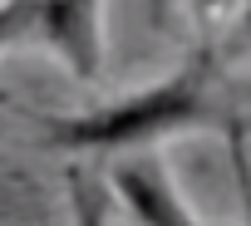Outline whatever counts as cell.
I'll use <instances>...</instances> for the list:
<instances>
[{
  "label": "cell",
  "mask_w": 251,
  "mask_h": 226,
  "mask_svg": "<svg viewBox=\"0 0 251 226\" xmlns=\"http://www.w3.org/2000/svg\"><path fill=\"white\" fill-rule=\"evenodd\" d=\"M69 226H113V187L84 167H69Z\"/></svg>",
  "instance_id": "4"
},
{
  "label": "cell",
  "mask_w": 251,
  "mask_h": 226,
  "mask_svg": "<svg viewBox=\"0 0 251 226\" xmlns=\"http://www.w3.org/2000/svg\"><path fill=\"white\" fill-rule=\"evenodd\" d=\"M231 20V54H251V0H236Z\"/></svg>",
  "instance_id": "6"
},
{
  "label": "cell",
  "mask_w": 251,
  "mask_h": 226,
  "mask_svg": "<svg viewBox=\"0 0 251 226\" xmlns=\"http://www.w3.org/2000/svg\"><path fill=\"white\" fill-rule=\"evenodd\" d=\"M40 10V49H50L79 84L103 74V0H35Z\"/></svg>",
  "instance_id": "3"
},
{
  "label": "cell",
  "mask_w": 251,
  "mask_h": 226,
  "mask_svg": "<svg viewBox=\"0 0 251 226\" xmlns=\"http://www.w3.org/2000/svg\"><path fill=\"white\" fill-rule=\"evenodd\" d=\"M173 133H246L241 118L217 98V54L197 49L182 69L158 79L153 89L123 93L113 103L84 113H45L40 138L54 153H133L153 148Z\"/></svg>",
  "instance_id": "1"
},
{
  "label": "cell",
  "mask_w": 251,
  "mask_h": 226,
  "mask_svg": "<svg viewBox=\"0 0 251 226\" xmlns=\"http://www.w3.org/2000/svg\"><path fill=\"white\" fill-rule=\"evenodd\" d=\"M40 45V10L35 0H0V59L10 49Z\"/></svg>",
  "instance_id": "5"
},
{
  "label": "cell",
  "mask_w": 251,
  "mask_h": 226,
  "mask_svg": "<svg viewBox=\"0 0 251 226\" xmlns=\"http://www.w3.org/2000/svg\"><path fill=\"white\" fill-rule=\"evenodd\" d=\"M231 162H236V182H241V202H246V226H251V167H246V138L231 133ZM113 197L123 202L138 226H207L187 197L177 192V182L168 177V167L158 158H128L113 167Z\"/></svg>",
  "instance_id": "2"
}]
</instances>
